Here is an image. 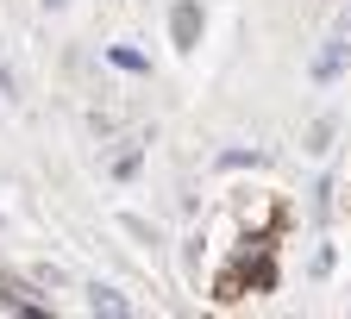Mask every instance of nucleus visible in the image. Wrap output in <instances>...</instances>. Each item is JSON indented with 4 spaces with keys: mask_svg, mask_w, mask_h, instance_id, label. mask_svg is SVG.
<instances>
[{
    "mask_svg": "<svg viewBox=\"0 0 351 319\" xmlns=\"http://www.w3.org/2000/svg\"><path fill=\"white\" fill-rule=\"evenodd\" d=\"M332 131H339V119H332V113H320L314 125H307V151L326 157V151H332Z\"/></svg>",
    "mask_w": 351,
    "mask_h": 319,
    "instance_id": "obj_4",
    "label": "nucleus"
},
{
    "mask_svg": "<svg viewBox=\"0 0 351 319\" xmlns=\"http://www.w3.org/2000/svg\"><path fill=\"white\" fill-rule=\"evenodd\" d=\"M107 57H113V63H119V69H151V63H145V57H138V51H125V44H119V51H107Z\"/></svg>",
    "mask_w": 351,
    "mask_h": 319,
    "instance_id": "obj_6",
    "label": "nucleus"
},
{
    "mask_svg": "<svg viewBox=\"0 0 351 319\" xmlns=\"http://www.w3.org/2000/svg\"><path fill=\"white\" fill-rule=\"evenodd\" d=\"M88 313H107V319H125L132 301H119V288H88Z\"/></svg>",
    "mask_w": 351,
    "mask_h": 319,
    "instance_id": "obj_3",
    "label": "nucleus"
},
{
    "mask_svg": "<svg viewBox=\"0 0 351 319\" xmlns=\"http://www.w3.org/2000/svg\"><path fill=\"white\" fill-rule=\"evenodd\" d=\"M345 69H351V44H345V38H332L326 51H320L314 63H307V75H314V81H339Z\"/></svg>",
    "mask_w": 351,
    "mask_h": 319,
    "instance_id": "obj_2",
    "label": "nucleus"
},
{
    "mask_svg": "<svg viewBox=\"0 0 351 319\" xmlns=\"http://www.w3.org/2000/svg\"><path fill=\"white\" fill-rule=\"evenodd\" d=\"M44 7H51V13H57V7H69V0H44Z\"/></svg>",
    "mask_w": 351,
    "mask_h": 319,
    "instance_id": "obj_7",
    "label": "nucleus"
},
{
    "mask_svg": "<svg viewBox=\"0 0 351 319\" xmlns=\"http://www.w3.org/2000/svg\"><path fill=\"white\" fill-rule=\"evenodd\" d=\"M169 44H176V51H195V44H201V7H195V0H176V7H169Z\"/></svg>",
    "mask_w": 351,
    "mask_h": 319,
    "instance_id": "obj_1",
    "label": "nucleus"
},
{
    "mask_svg": "<svg viewBox=\"0 0 351 319\" xmlns=\"http://www.w3.org/2000/svg\"><path fill=\"white\" fill-rule=\"evenodd\" d=\"M332 263H339V257H332V244H320V251H314V263H307V276L326 282V276H332Z\"/></svg>",
    "mask_w": 351,
    "mask_h": 319,
    "instance_id": "obj_5",
    "label": "nucleus"
}]
</instances>
